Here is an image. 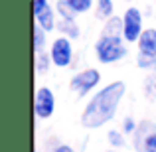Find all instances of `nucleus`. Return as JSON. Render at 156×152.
Here are the masks:
<instances>
[{
  "mask_svg": "<svg viewBox=\"0 0 156 152\" xmlns=\"http://www.w3.org/2000/svg\"><path fill=\"white\" fill-rule=\"evenodd\" d=\"M126 93V85L122 81H111V83L99 87L93 97L87 101L83 113H81V125L89 130L101 129L109 125L121 107V101Z\"/></svg>",
  "mask_w": 156,
  "mask_h": 152,
  "instance_id": "f257e3e1",
  "label": "nucleus"
},
{
  "mask_svg": "<svg viewBox=\"0 0 156 152\" xmlns=\"http://www.w3.org/2000/svg\"><path fill=\"white\" fill-rule=\"evenodd\" d=\"M129 55V44L122 36H105L101 34L95 42V57L103 65H113L122 61Z\"/></svg>",
  "mask_w": 156,
  "mask_h": 152,
  "instance_id": "f03ea898",
  "label": "nucleus"
},
{
  "mask_svg": "<svg viewBox=\"0 0 156 152\" xmlns=\"http://www.w3.org/2000/svg\"><path fill=\"white\" fill-rule=\"evenodd\" d=\"M99 85H101V71L95 67H85L81 71L73 73V77L69 79V89L77 97H87L95 93Z\"/></svg>",
  "mask_w": 156,
  "mask_h": 152,
  "instance_id": "7ed1b4c3",
  "label": "nucleus"
},
{
  "mask_svg": "<svg viewBox=\"0 0 156 152\" xmlns=\"http://www.w3.org/2000/svg\"><path fill=\"white\" fill-rule=\"evenodd\" d=\"M144 12L136 6H129L122 14V38L126 44H136L144 32Z\"/></svg>",
  "mask_w": 156,
  "mask_h": 152,
  "instance_id": "20e7f679",
  "label": "nucleus"
},
{
  "mask_svg": "<svg viewBox=\"0 0 156 152\" xmlns=\"http://www.w3.org/2000/svg\"><path fill=\"white\" fill-rule=\"evenodd\" d=\"M50 55H51V61H53V67H59V69H65L73 63V40L65 38V36H57L55 40L50 44Z\"/></svg>",
  "mask_w": 156,
  "mask_h": 152,
  "instance_id": "39448f33",
  "label": "nucleus"
},
{
  "mask_svg": "<svg viewBox=\"0 0 156 152\" xmlns=\"http://www.w3.org/2000/svg\"><path fill=\"white\" fill-rule=\"evenodd\" d=\"M133 146L136 152H156V122L144 121L138 122L136 133L133 134Z\"/></svg>",
  "mask_w": 156,
  "mask_h": 152,
  "instance_id": "423d86ee",
  "label": "nucleus"
},
{
  "mask_svg": "<svg viewBox=\"0 0 156 152\" xmlns=\"http://www.w3.org/2000/svg\"><path fill=\"white\" fill-rule=\"evenodd\" d=\"M55 113V93L50 87L42 85L34 93V115L38 121H48Z\"/></svg>",
  "mask_w": 156,
  "mask_h": 152,
  "instance_id": "0eeeda50",
  "label": "nucleus"
},
{
  "mask_svg": "<svg viewBox=\"0 0 156 152\" xmlns=\"http://www.w3.org/2000/svg\"><path fill=\"white\" fill-rule=\"evenodd\" d=\"M57 22H59V18H57V12H55L53 6H48L46 10H42L40 14H34V24L40 26L44 32H48V34H51L53 30H57Z\"/></svg>",
  "mask_w": 156,
  "mask_h": 152,
  "instance_id": "6e6552de",
  "label": "nucleus"
},
{
  "mask_svg": "<svg viewBox=\"0 0 156 152\" xmlns=\"http://www.w3.org/2000/svg\"><path fill=\"white\" fill-rule=\"evenodd\" d=\"M136 48L140 53H148L156 57V28H146L142 32L140 40L136 42Z\"/></svg>",
  "mask_w": 156,
  "mask_h": 152,
  "instance_id": "1a4fd4ad",
  "label": "nucleus"
},
{
  "mask_svg": "<svg viewBox=\"0 0 156 152\" xmlns=\"http://www.w3.org/2000/svg\"><path fill=\"white\" fill-rule=\"evenodd\" d=\"M57 32H59V36H65L69 40H77L81 36V28L77 24V20H59L57 22Z\"/></svg>",
  "mask_w": 156,
  "mask_h": 152,
  "instance_id": "9d476101",
  "label": "nucleus"
},
{
  "mask_svg": "<svg viewBox=\"0 0 156 152\" xmlns=\"http://www.w3.org/2000/svg\"><path fill=\"white\" fill-rule=\"evenodd\" d=\"M53 67V61H51V55L48 50L40 51V53H34V69L38 75H44V73H48L50 69Z\"/></svg>",
  "mask_w": 156,
  "mask_h": 152,
  "instance_id": "9b49d317",
  "label": "nucleus"
},
{
  "mask_svg": "<svg viewBox=\"0 0 156 152\" xmlns=\"http://www.w3.org/2000/svg\"><path fill=\"white\" fill-rule=\"evenodd\" d=\"M46 48H48V32H44L40 26L34 24V28H32V51L40 53Z\"/></svg>",
  "mask_w": 156,
  "mask_h": 152,
  "instance_id": "f8f14e48",
  "label": "nucleus"
},
{
  "mask_svg": "<svg viewBox=\"0 0 156 152\" xmlns=\"http://www.w3.org/2000/svg\"><path fill=\"white\" fill-rule=\"evenodd\" d=\"M95 16L99 20H109L115 16V0H95Z\"/></svg>",
  "mask_w": 156,
  "mask_h": 152,
  "instance_id": "ddd939ff",
  "label": "nucleus"
},
{
  "mask_svg": "<svg viewBox=\"0 0 156 152\" xmlns=\"http://www.w3.org/2000/svg\"><path fill=\"white\" fill-rule=\"evenodd\" d=\"M103 34L105 36H122V16L115 14L113 18L103 22Z\"/></svg>",
  "mask_w": 156,
  "mask_h": 152,
  "instance_id": "4468645a",
  "label": "nucleus"
},
{
  "mask_svg": "<svg viewBox=\"0 0 156 152\" xmlns=\"http://www.w3.org/2000/svg\"><path fill=\"white\" fill-rule=\"evenodd\" d=\"M107 142L111 144V148H122V146L126 144V134L122 133L121 129H111L109 133H107Z\"/></svg>",
  "mask_w": 156,
  "mask_h": 152,
  "instance_id": "2eb2a0df",
  "label": "nucleus"
},
{
  "mask_svg": "<svg viewBox=\"0 0 156 152\" xmlns=\"http://www.w3.org/2000/svg\"><path fill=\"white\" fill-rule=\"evenodd\" d=\"M65 2H67V6L71 8L77 16L79 14H87V12L95 6V0H65Z\"/></svg>",
  "mask_w": 156,
  "mask_h": 152,
  "instance_id": "dca6fc26",
  "label": "nucleus"
},
{
  "mask_svg": "<svg viewBox=\"0 0 156 152\" xmlns=\"http://www.w3.org/2000/svg\"><path fill=\"white\" fill-rule=\"evenodd\" d=\"M142 93L146 95V99L154 101L156 99V71H150L146 75L144 83H142Z\"/></svg>",
  "mask_w": 156,
  "mask_h": 152,
  "instance_id": "f3484780",
  "label": "nucleus"
},
{
  "mask_svg": "<svg viewBox=\"0 0 156 152\" xmlns=\"http://www.w3.org/2000/svg\"><path fill=\"white\" fill-rule=\"evenodd\" d=\"M53 8H55L57 18H59V20H77V14L67 6L65 0H57V2L53 4Z\"/></svg>",
  "mask_w": 156,
  "mask_h": 152,
  "instance_id": "a211bd4d",
  "label": "nucleus"
},
{
  "mask_svg": "<svg viewBox=\"0 0 156 152\" xmlns=\"http://www.w3.org/2000/svg\"><path fill=\"white\" fill-rule=\"evenodd\" d=\"M136 65L144 71H154L156 67V57L154 55H148V53H136Z\"/></svg>",
  "mask_w": 156,
  "mask_h": 152,
  "instance_id": "6ab92c4d",
  "label": "nucleus"
},
{
  "mask_svg": "<svg viewBox=\"0 0 156 152\" xmlns=\"http://www.w3.org/2000/svg\"><path fill=\"white\" fill-rule=\"evenodd\" d=\"M136 129H138V122L134 121V117H125L121 121V130L126 136H133V134L136 133Z\"/></svg>",
  "mask_w": 156,
  "mask_h": 152,
  "instance_id": "aec40b11",
  "label": "nucleus"
},
{
  "mask_svg": "<svg viewBox=\"0 0 156 152\" xmlns=\"http://www.w3.org/2000/svg\"><path fill=\"white\" fill-rule=\"evenodd\" d=\"M48 6H51L50 0H32V12H34V14H40V12L46 10Z\"/></svg>",
  "mask_w": 156,
  "mask_h": 152,
  "instance_id": "412c9836",
  "label": "nucleus"
},
{
  "mask_svg": "<svg viewBox=\"0 0 156 152\" xmlns=\"http://www.w3.org/2000/svg\"><path fill=\"white\" fill-rule=\"evenodd\" d=\"M51 152H75V150H73L69 144H63V142H59V144H57Z\"/></svg>",
  "mask_w": 156,
  "mask_h": 152,
  "instance_id": "4be33fe9",
  "label": "nucleus"
},
{
  "mask_svg": "<svg viewBox=\"0 0 156 152\" xmlns=\"http://www.w3.org/2000/svg\"><path fill=\"white\" fill-rule=\"evenodd\" d=\"M105 152H121V150H117V148H109V150H105Z\"/></svg>",
  "mask_w": 156,
  "mask_h": 152,
  "instance_id": "5701e85b",
  "label": "nucleus"
},
{
  "mask_svg": "<svg viewBox=\"0 0 156 152\" xmlns=\"http://www.w3.org/2000/svg\"><path fill=\"white\" fill-rule=\"evenodd\" d=\"M121 2H130V0H121Z\"/></svg>",
  "mask_w": 156,
  "mask_h": 152,
  "instance_id": "b1692460",
  "label": "nucleus"
},
{
  "mask_svg": "<svg viewBox=\"0 0 156 152\" xmlns=\"http://www.w3.org/2000/svg\"><path fill=\"white\" fill-rule=\"evenodd\" d=\"M148 2H156V0H148Z\"/></svg>",
  "mask_w": 156,
  "mask_h": 152,
  "instance_id": "393cba45",
  "label": "nucleus"
}]
</instances>
